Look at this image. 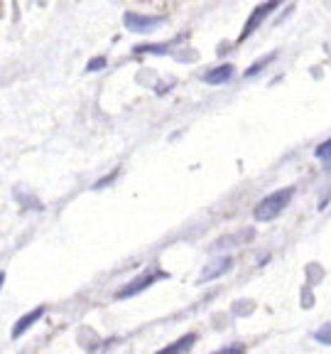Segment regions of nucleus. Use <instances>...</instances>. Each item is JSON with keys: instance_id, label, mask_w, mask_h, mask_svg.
Listing matches in <instances>:
<instances>
[{"instance_id": "9", "label": "nucleus", "mask_w": 331, "mask_h": 354, "mask_svg": "<svg viewBox=\"0 0 331 354\" xmlns=\"http://www.w3.org/2000/svg\"><path fill=\"white\" fill-rule=\"evenodd\" d=\"M314 340L321 344H329L331 347V324H324V327H319L317 330V335H314Z\"/></svg>"}, {"instance_id": "8", "label": "nucleus", "mask_w": 331, "mask_h": 354, "mask_svg": "<svg viewBox=\"0 0 331 354\" xmlns=\"http://www.w3.org/2000/svg\"><path fill=\"white\" fill-rule=\"evenodd\" d=\"M42 315H45V307H37V310H32V313L25 315V318H20V320H18V324L12 327V337H23V332L27 330L29 324H35L37 320L42 318Z\"/></svg>"}, {"instance_id": "1", "label": "nucleus", "mask_w": 331, "mask_h": 354, "mask_svg": "<svg viewBox=\"0 0 331 354\" xmlns=\"http://www.w3.org/2000/svg\"><path fill=\"white\" fill-rule=\"evenodd\" d=\"M292 197H295V187H282V189H278V192L267 195L265 200H262L260 204L256 206L253 217H256L258 222H270V219L280 217V214L285 212V206L290 204Z\"/></svg>"}, {"instance_id": "10", "label": "nucleus", "mask_w": 331, "mask_h": 354, "mask_svg": "<svg viewBox=\"0 0 331 354\" xmlns=\"http://www.w3.org/2000/svg\"><path fill=\"white\" fill-rule=\"evenodd\" d=\"M317 158L324 160V163H331V141L321 143V145L317 148Z\"/></svg>"}, {"instance_id": "2", "label": "nucleus", "mask_w": 331, "mask_h": 354, "mask_svg": "<svg viewBox=\"0 0 331 354\" xmlns=\"http://www.w3.org/2000/svg\"><path fill=\"white\" fill-rule=\"evenodd\" d=\"M125 27L130 32H152L155 27L162 25V18H152V15H140V12H125V18H123Z\"/></svg>"}, {"instance_id": "12", "label": "nucleus", "mask_w": 331, "mask_h": 354, "mask_svg": "<svg viewBox=\"0 0 331 354\" xmlns=\"http://www.w3.org/2000/svg\"><path fill=\"white\" fill-rule=\"evenodd\" d=\"M101 67H103V59H99V62H91V64H88V69H101Z\"/></svg>"}, {"instance_id": "5", "label": "nucleus", "mask_w": 331, "mask_h": 354, "mask_svg": "<svg viewBox=\"0 0 331 354\" xmlns=\"http://www.w3.org/2000/svg\"><path fill=\"white\" fill-rule=\"evenodd\" d=\"M273 8H278V3H262V5H258L256 10H253V15L248 18V23H245L243 32H241V40H245V37H248V32H253V30L260 25V20L265 18V15L273 10Z\"/></svg>"}, {"instance_id": "4", "label": "nucleus", "mask_w": 331, "mask_h": 354, "mask_svg": "<svg viewBox=\"0 0 331 354\" xmlns=\"http://www.w3.org/2000/svg\"><path fill=\"white\" fill-rule=\"evenodd\" d=\"M233 266V261H231V256H221L219 261H214V263H209L206 268L201 271V283H206V281H211V278H219V276H223V273L228 271Z\"/></svg>"}, {"instance_id": "3", "label": "nucleus", "mask_w": 331, "mask_h": 354, "mask_svg": "<svg viewBox=\"0 0 331 354\" xmlns=\"http://www.w3.org/2000/svg\"><path fill=\"white\" fill-rule=\"evenodd\" d=\"M157 278H164V273H157V271H145V273H143V276H140V278H135V281H130V283L125 285V288H121V290H118V293H116V298H121V300H123V298H130V295H138L140 290H145L150 283H155Z\"/></svg>"}, {"instance_id": "7", "label": "nucleus", "mask_w": 331, "mask_h": 354, "mask_svg": "<svg viewBox=\"0 0 331 354\" xmlns=\"http://www.w3.org/2000/svg\"><path fill=\"white\" fill-rule=\"evenodd\" d=\"M231 77H233V67L231 64H221V67H214V69L206 71V74H204V82L223 84V82H228Z\"/></svg>"}, {"instance_id": "11", "label": "nucleus", "mask_w": 331, "mask_h": 354, "mask_svg": "<svg viewBox=\"0 0 331 354\" xmlns=\"http://www.w3.org/2000/svg\"><path fill=\"white\" fill-rule=\"evenodd\" d=\"M216 354H243V347H226V349H221V352Z\"/></svg>"}, {"instance_id": "6", "label": "nucleus", "mask_w": 331, "mask_h": 354, "mask_svg": "<svg viewBox=\"0 0 331 354\" xmlns=\"http://www.w3.org/2000/svg\"><path fill=\"white\" fill-rule=\"evenodd\" d=\"M194 342H197V335H194V332H189V335L180 337L177 342H172V344H167V347H162L157 354H186Z\"/></svg>"}]
</instances>
